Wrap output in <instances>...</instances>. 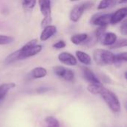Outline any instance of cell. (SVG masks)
<instances>
[{
  "label": "cell",
  "mask_w": 127,
  "mask_h": 127,
  "mask_svg": "<svg viewBox=\"0 0 127 127\" xmlns=\"http://www.w3.org/2000/svg\"><path fill=\"white\" fill-rule=\"evenodd\" d=\"M117 1L118 0H101L97 5V9L98 10L106 9V8L114 5Z\"/></svg>",
  "instance_id": "ffe728a7"
},
{
  "label": "cell",
  "mask_w": 127,
  "mask_h": 127,
  "mask_svg": "<svg viewBox=\"0 0 127 127\" xmlns=\"http://www.w3.org/2000/svg\"><path fill=\"white\" fill-rule=\"evenodd\" d=\"M75 54H76L77 60H78L82 64L85 65H92V57L87 53L83 51H77Z\"/></svg>",
  "instance_id": "4fadbf2b"
},
{
  "label": "cell",
  "mask_w": 127,
  "mask_h": 127,
  "mask_svg": "<svg viewBox=\"0 0 127 127\" xmlns=\"http://www.w3.org/2000/svg\"><path fill=\"white\" fill-rule=\"evenodd\" d=\"M66 44H65V42L63 41V40H59L58 42H55L54 45H53V48H57V49H62V48H64L65 47Z\"/></svg>",
  "instance_id": "484cf974"
},
{
  "label": "cell",
  "mask_w": 127,
  "mask_h": 127,
  "mask_svg": "<svg viewBox=\"0 0 127 127\" xmlns=\"http://www.w3.org/2000/svg\"><path fill=\"white\" fill-rule=\"evenodd\" d=\"M103 87L101 83H90L87 87V90L92 95H99Z\"/></svg>",
  "instance_id": "ac0fdd59"
},
{
  "label": "cell",
  "mask_w": 127,
  "mask_h": 127,
  "mask_svg": "<svg viewBox=\"0 0 127 127\" xmlns=\"http://www.w3.org/2000/svg\"><path fill=\"white\" fill-rule=\"evenodd\" d=\"M58 60L60 63L64 65H69V66H74L77 64V58L69 52H62L58 55Z\"/></svg>",
  "instance_id": "52a82bcc"
},
{
  "label": "cell",
  "mask_w": 127,
  "mask_h": 127,
  "mask_svg": "<svg viewBox=\"0 0 127 127\" xmlns=\"http://www.w3.org/2000/svg\"><path fill=\"white\" fill-rule=\"evenodd\" d=\"M39 10L44 17H51V0H38Z\"/></svg>",
  "instance_id": "30bf717a"
},
{
  "label": "cell",
  "mask_w": 127,
  "mask_h": 127,
  "mask_svg": "<svg viewBox=\"0 0 127 127\" xmlns=\"http://www.w3.org/2000/svg\"><path fill=\"white\" fill-rule=\"evenodd\" d=\"M127 61V52H122L119 53L118 54H115V60H114V65L119 66L123 63H126Z\"/></svg>",
  "instance_id": "e0dca14e"
},
{
  "label": "cell",
  "mask_w": 127,
  "mask_h": 127,
  "mask_svg": "<svg viewBox=\"0 0 127 127\" xmlns=\"http://www.w3.org/2000/svg\"><path fill=\"white\" fill-rule=\"evenodd\" d=\"M54 74L58 76L59 77L66 80V81H73L74 79V73L72 70L67 68L64 66L57 65L54 67Z\"/></svg>",
  "instance_id": "8992f818"
},
{
  "label": "cell",
  "mask_w": 127,
  "mask_h": 127,
  "mask_svg": "<svg viewBox=\"0 0 127 127\" xmlns=\"http://www.w3.org/2000/svg\"><path fill=\"white\" fill-rule=\"evenodd\" d=\"M127 0H119L118 1V3L119 4H125V3H127Z\"/></svg>",
  "instance_id": "f1b7e54d"
},
{
  "label": "cell",
  "mask_w": 127,
  "mask_h": 127,
  "mask_svg": "<svg viewBox=\"0 0 127 127\" xmlns=\"http://www.w3.org/2000/svg\"><path fill=\"white\" fill-rule=\"evenodd\" d=\"M89 38V35L87 33H77L74 34L71 37V42L74 45H81L83 44Z\"/></svg>",
  "instance_id": "5bb4252c"
},
{
  "label": "cell",
  "mask_w": 127,
  "mask_h": 127,
  "mask_svg": "<svg viewBox=\"0 0 127 127\" xmlns=\"http://www.w3.org/2000/svg\"><path fill=\"white\" fill-rule=\"evenodd\" d=\"M47 69L43 67H36L31 71V76L33 79L43 78L47 75Z\"/></svg>",
  "instance_id": "9a60e30c"
},
{
  "label": "cell",
  "mask_w": 127,
  "mask_h": 127,
  "mask_svg": "<svg viewBox=\"0 0 127 127\" xmlns=\"http://www.w3.org/2000/svg\"><path fill=\"white\" fill-rule=\"evenodd\" d=\"M14 41V38L10 36L1 35L0 34V45H5L12 43Z\"/></svg>",
  "instance_id": "603a6c76"
},
{
  "label": "cell",
  "mask_w": 127,
  "mask_h": 127,
  "mask_svg": "<svg viewBox=\"0 0 127 127\" xmlns=\"http://www.w3.org/2000/svg\"><path fill=\"white\" fill-rule=\"evenodd\" d=\"M42 49V45H38V44H36V45H34L33 47H31V48H24L22 46V48L19 49V60H25V59L33 57V56L38 54L39 53H40Z\"/></svg>",
  "instance_id": "5b68a950"
},
{
  "label": "cell",
  "mask_w": 127,
  "mask_h": 127,
  "mask_svg": "<svg viewBox=\"0 0 127 127\" xmlns=\"http://www.w3.org/2000/svg\"></svg>",
  "instance_id": "4dcf8cb0"
},
{
  "label": "cell",
  "mask_w": 127,
  "mask_h": 127,
  "mask_svg": "<svg viewBox=\"0 0 127 127\" xmlns=\"http://www.w3.org/2000/svg\"><path fill=\"white\" fill-rule=\"evenodd\" d=\"M22 7L25 10H32L36 4V0H21Z\"/></svg>",
  "instance_id": "7402d4cb"
},
{
  "label": "cell",
  "mask_w": 127,
  "mask_h": 127,
  "mask_svg": "<svg viewBox=\"0 0 127 127\" xmlns=\"http://www.w3.org/2000/svg\"><path fill=\"white\" fill-rule=\"evenodd\" d=\"M127 39H117L116 42L110 47L112 49L115 48H123V47H127Z\"/></svg>",
  "instance_id": "cb8c5ba5"
},
{
  "label": "cell",
  "mask_w": 127,
  "mask_h": 127,
  "mask_svg": "<svg viewBox=\"0 0 127 127\" xmlns=\"http://www.w3.org/2000/svg\"><path fill=\"white\" fill-rule=\"evenodd\" d=\"M99 95L104 100L109 108L115 113L121 112V103L118 96L109 89L103 87Z\"/></svg>",
  "instance_id": "6da1fadb"
},
{
  "label": "cell",
  "mask_w": 127,
  "mask_h": 127,
  "mask_svg": "<svg viewBox=\"0 0 127 127\" xmlns=\"http://www.w3.org/2000/svg\"><path fill=\"white\" fill-rule=\"evenodd\" d=\"M120 32L122 35L127 36V20H125L122 22V24L120 26Z\"/></svg>",
  "instance_id": "d4e9b609"
},
{
  "label": "cell",
  "mask_w": 127,
  "mask_h": 127,
  "mask_svg": "<svg viewBox=\"0 0 127 127\" xmlns=\"http://www.w3.org/2000/svg\"><path fill=\"white\" fill-rule=\"evenodd\" d=\"M118 39V36L115 33L112 32H104L98 39V41L100 43L106 46H111L112 45L116 40Z\"/></svg>",
  "instance_id": "ba28073f"
},
{
  "label": "cell",
  "mask_w": 127,
  "mask_h": 127,
  "mask_svg": "<svg viewBox=\"0 0 127 127\" xmlns=\"http://www.w3.org/2000/svg\"><path fill=\"white\" fill-rule=\"evenodd\" d=\"M57 33V28L54 25H49L43 28V30L40 34V40L42 42H45L48 39H49L51 37H52L55 33Z\"/></svg>",
  "instance_id": "8fae6325"
},
{
  "label": "cell",
  "mask_w": 127,
  "mask_h": 127,
  "mask_svg": "<svg viewBox=\"0 0 127 127\" xmlns=\"http://www.w3.org/2000/svg\"><path fill=\"white\" fill-rule=\"evenodd\" d=\"M45 122L48 124V127H60L59 121L53 116H48L45 119Z\"/></svg>",
  "instance_id": "44dd1931"
},
{
  "label": "cell",
  "mask_w": 127,
  "mask_h": 127,
  "mask_svg": "<svg viewBox=\"0 0 127 127\" xmlns=\"http://www.w3.org/2000/svg\"><path fill=\"white\" fill-rule=\"evenodd\" d=\"M93 58L99 65H110L114 63L115 54L109 50L97 48L93 52Z\"/></svg>",
  "instance_id": "7a4b0ae2"
},
{
  "label": "cell",
  "mask_w": 127,
  "mask_h": 127,
  "mask_svg": "<svg viewBox=\"0 0 127 127\" xmlns=\"http://www.w3.org/2000/svg\"><path fill=\"white\" fill-rule=\"evenodd\" d=\"M83 74L85 80H86L90 83H101L100 80L97 77L95 73L87 67H83Z\"/></svg>",
  "instance_id": "7c38bea8"
},
{
  "label": "cell",
  "mask_w": 127,
  "mask_h": 127,
  "mask_svg": "<svg viewBox=\"0 0 127 127\" xmlns=\"http://www.w3.org/2000/svg\"><path fill=\"white\" fill-rule=\"evenodd\" d=\"M79 1V0H70V1Z\"/></svg>",
  "instance_id": "f546056e"
},
{
  "label": "cell",
  "mask_w": 127,
  "mask_h": 127,
  "mask_svg": "<svg viewBox=\"0 0 127 127\" xmlns=\"http://www.w3.org/2000/svg\"><path fill=\"white\" fill-rule=\"evenodd\" d=\"M48 90H50V89L48 87H40V88L37 89L36 92H37V93H44V92H48Z\"/></svg>",
  "instance_id": "83f0119b"
},
{
  "label": "cell",
  "mask_w": 127,
  "mask_h": 127,
  "mask_svg": "<svg viewBox=\"0 0 127 127\" xmlns=\"http://www.w3.org/2000/svg\"><path fill=\"white\" fill-rule=\"evenodd\" d=\"M112 13H97L92 16L90 22L94 25L98 27H106L110 23V18Z\"/></svg>",
  "instance_id": "277c9868"
},
{
  "label": "cell",
  "mask_w": 127,
  "mask_h": 127,
  "mask_svg": "<svg viewBox=\"0 0 127 127\" xmlns=\"http://www.w3.org/2000/svg\"><path fill=\"white\" fill-rule=\"evenodd\" d=\"M51 22H52L51 16V17H44V18H43V19L42 20L41 26H42V28H45V26L51 25Z\"/></svg>",
  "instance_id": "4316f807"
},
{
  "label": "cell",
  "mask_w": 127,
  "mask_h": 127,
  "mask_svg": "<svg viewBox=\"0 0 127 127\" xmlns=\"http://www.w3.org/2000/svg\"><path fill=\"white\" fill-rule=\"evenodd\" d=\"M19 50H17L13 53H11L10 54H9L4 60V63L6 64H10L13 63L17 60H19Z\"/></svg>",
  "instance_id": "d6986e66"
},
{
  "label": "cell",
  "mask_w": 127,
  "mask_h": 127,
  "mask_svg": "<svg viewBox=\"0 0 127 127\" xmlns=\"http://www.w3.org/2000/svg\"><path fill=\"white\" fill-rule=\"evenodd\" d=\"M15 87H16V84L14 83H7L0 85V100L4 98L6 95L8 93V92Z\"/></svg>",
  "instance_id": "2e32d148"
},
{
  "label": "cell",
  "mask_w": 127,
  "mask_h": 127,
  "mask_svg": "<svg viewBox=\"0 0 127 127\" xmlns=\"http://www.w3.org/2000/svg\"><path fill=\"white\" fill-rule=\"evenodd\" d=\"M95 4V1H87L83 2L80 4L74 6L70 12L69 18L71 21L74 22H77L82 17L84 12L90 8H92Z\"/></svg>",
  "instance_id": "3957f363"
},
{
  "label": "cell",
  "mask_w": 127,
  "mask_h": 127,
  "mask_svg": "<svg viewBox=\"0 0 127 127\" xmlns=\"http://www.w3.org/2000/svg\"><path fill=\"white\" fill-rule=\"evenodd\" d=\"M127 8L122 7L116 10L115 13H112L110 18V23L111 25H116L118 23L121 22L127 16Z\"/></svg>",
  "instance_id": "9c48e42d"
}]
</instances>
